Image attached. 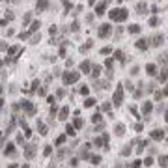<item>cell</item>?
I'll return each instance as SVG.
<instances>
[{"instance_id": "obj_1", "label": "cell", "mask_w": 168, "mask_h": 168, "mask_svg": "<svg viewBox=\"0 0 168 168\" xmlns=\"http://www.w3.org/2000/svg\"><path fill=\"white\" fill-rule=\"evenodd\" d=\"M108 15H110L112 21H125L127 19V11L125 9H112Z\"/></svg>"}, {"instance_id": "obj_2", "label": "cell", "mask_w": 168, "mask_h": 168, "mask_svg": "<svg viewBox=\"0 0 168 168\" xmlns=\"http://www.w3.org/2000/svg\"><path fill=\"white\" fill-rule=\"evenodd\" d=\"M78 77H80V73H77V71H75V73H65V75H63V84H67V86H69V84L77 82Z\"/></svg>"}, {"instance_id": "obj_3", "label": "cell", "mask_w": 168, "mask_h": 168, "mask_svg": "<svg viewBox=\"0 0 168 168\" xmlns=\"http://www.w3.org/2000/svg\"><path fill=\"white\" fill-rule=\"evenodd\" d=\"M121 101H123V88L118 86V90L114 91V105H121Z\"/></svg>"}, {"instance_id": "obj_4", "label": "cell", "mask_w": 168, "mask_h": 168, "mask_svg": "<svg viewBox=\"0 0 168 168\" xmlns=\"http://www.w3.org/2000/svg\"><path fill=\"white\" fill-rule=\"evenodd\" d=\"M21 106H22V108H24V112H26L28 116H32V114H34V112H35L34 105H32L30 101H22V103H21Z\"/></svg>"}, {"instance_id": "obj_5", "label": "cell", "mask_w": 168, "mask_h": 168, "mask_svg": "<svg viewBox=\"0 0 168 168\" xmlns=\"http://www.w3.org/2000/svg\"><path fill=\"white\" fill-rule=\"evenodd\" d=\"M110 32H112V26H108V24H101V28H99V37H106Z\"/></svg>"}, {"instance_id": "obj_6", "label": "cell", "mask_w": 168, "mask_h": 168, "mask_svg": "<svg viewBox=\"0 0 168 168\" xmlns=\"http://www.w3.org/2000/svg\"><path fill=\"white\" fill-rule=\"evenodd\" d=\"M35 149H37V146H34V144H28L26 149H24V155H26V159H32V157H34Z\"/></svg>"}, {"instance_id": "obj_7", "label": "cell", "mask_w": 168, "mask_h": 168, "mask_svg": "<svg viewBox=\"0 0 168 168\" xmlns=\"http://www.w3.org/2000/svg\"><path fill=\"white\" fill-rule=\"evenodd\" d=\"M49 6V0H37V11H45Z\"/></svg>"}, {"instance_id": "obj_8", "label": "cell", "mask_w": 168, "mask_h": 168, "mask_svg": "<svg viewBox=\"0 0 168 168\" xmlns=\"http://www.w3.org/2000/svg\"><path fill=\"white\" fill-rule=\"evenodd\" d=\"M146 71H147V75H151V77H153L155 73H157V65H155V63H147V65H146Z\"/></svg>"}, {"instance_id": "obj_9", "label": "cell", "mask_w": 168, "mask_h": 168, "mask_svg": "<svg viewBox=\"0 0 168 168\" xmlns=\"http://www.w3.org/2000/svg\"><path fill=\"white\" fill-rule=\"evenodd\" d=\"M162 43V35H153V37H151V45H153V47H159V45H161Z\"/></svg>"}, {"instance_id": "obj_10", "label": "cell", "mask_w": 168, "mask_h": 168, "mask_svg": "<svg viewBox=\"0 0 168 168\" xmlns=\"http://www.w3.org/2000/svg\"><path fill=\"white\" fill-rule=\"evenodd\" d=\"M106 4H108L106 0H105V2H101V4L95 7V13H97V15H103V13H105V6H106Z\"/></svg>"}, {"instance_id": "obj_11", "label": "cell", "mask_w": 168, "mask_h": 168, "mask_svg": "<svg viewBox=\"0 0 168 168\" xmlns=\"http://www.w3.org/2000/svg\"><path fill=\"white\" fill-rule=\"evenodd\" d=\"M151 108H153V106H151V103H149V101H146V103H144V106H142V112H144V116H147V114L151 112Z\"/></svg>"}, {"instance_id": "obj_12", "label": "cell", "mask_w": 168, "mask_h": 168, "mask_svg": "<svg viewBox=\"0 0 168 168\" xmlns=\"http://www.w3.org/2000/svg\"><path fill=\"white\" fill-rule=\"evenodd\" d=\"M162 136H164V133H162L161 129H155L153 133H151V138H155V140H161Z\"/></svg>"}, {"instance_id": "obj_13", "label": "cell", "mask_w": 168, "mask_h": 168, "mask_svg": "<svg viewBox=\"0 0 168 168\" xmlns=\"http://www.w3.org/2000/svg\"><path fill=\"white\" fill-rule=\"evenodd\" d=\"M90 67H91L90 62H82L80 63V71H82V73H90Z\"/></svg>"}, {"instance_id": "obj_14", "label": "cell", "mask_w": 168, "mask_h": 168, "mask_svg": "<svg viewBox=\"0 0 168 168\" xmlns=\"http://www.w3.org/2000/svg\"><path fill=\"white\" fill-rule=\"evenodd\" d=\"M4 153H6V155H15V147H13V144H7V147H4Z\"/></svg>"}, {"instance_id": "obj_15", "label": "cell", "mask_w": 168, "mask_h": 168, "mask_svg": "<svg viewBox=\"0 0 168 168\" xmlns=\"http://www.w3.org/2000/svg\"><path fill=\"white\" fill-rule=\"evenodd\" d=\"M136 47H138V49H142V50H146V49H147L146 39H138V41H136Z\"/></svg>"}, {"instance_id": "obj_16", "label": "cell", "mask_w": 168, "mask_h": 168, "mask_svg": "<svg viewBox=\"0 0 168 168\" xmlns=\"http://www.w3.org/2000/svg\"><path fill=\"white\" fill-rule=\"evenodd\" d=\"M67 114H69V110H67V106H63L62 110H60V119H67Z\"/></svg>"}, {"instance_id": "obj_17", "label": "cell", "mask_w": 168, "mask_h": 168, "mask_svg": "<svg viewBox=\"0 0 168 168\" xmlns=\"http://www.w3.org/2000/svg\"><path fill=\"white\" fill-rule=\"evenodd\" d=\"M136 9H138V15H144V13H146V4H144V2H142V4H138V6H136Z\"/></svg>"}, {"instance_id": "obj_18", "label": "cell", "mask_w": 168, "mask_h": 168, "mask_svg": "<svg viewBox=\"0 0 168 168\" xmlns=\"http://www.w3.org/2000/svg\"><path fill=\"white\" fill-rule=\"evenodd\" d=\"M123 133H125V127L121 125V123H119V125H116V134H118V136H121Z\"/></svg>"}, {"instance_id": "obj_19", "label": "cell", "mask_w": 168, "mask_h": 168, "mask_svg": "<svg viewBox=\"0 0 168 168\" xmlns=\"http://www.w3.org/2000/svg\"><path fill=\"white\" fill-rule=\"evenodd\" d=\"M166 78H168V69H162V73L159 75V80L162 82V80H166Z\"/></svg>"}, {"instance_id": "obj_20", "label": "cell", "mask_w": 168, "mask_h": 168, "mask_svg": "<svg viewBox=\"0 0 168 168\" xmlns=\"http://www.w3.org/2000/svg\"><path fill=\"white\" fill-rule=\"evenodd\" d=\"M91 71H93V73H91V77L95 78V77H99V73H101V67H99V65H95V67H93Z\"/></svg>"}, {"instance_id": "obj_21", "label": "cell", "mask_w": 168, "mask_h": 168, "mask_svg": "<svg viewBox=\"0 0 168 168\" xmlns=\"http://www.w3.org/2000/svg\"><path fill=\"white\" fill-rule=\"evenodd\" d=\"M88 149H90V146H84V149H80V157H82V159L88 157Z\"/></svg>"}, {"instance_id": "obj_22", "label": "cell", "mask_w": 168, "mask_h": 168, "mask_svg": "<svg viewBox=\"0 0 168 168\" xmlns=\"http://www.w3.org/2000/svg\"><path fill=\"white\" fill-rule=\"evenodd\" d=\"M129 32H131V34H138V32H140V26H138V24H133V26L129 28Z\"/></svg>"}, {"instance_id": "obj_23", "label": "cell", "mask_w": 168, "mask_h": 168, "mask_svg": "<svg viewBox=\"0 0 168 168\" xmlns=\"http://www.w3.org/2000/svg\"><path fill=\"white\" fill-rule=\"evenodd\" d=\"M93 105H95V99H91V97H88L86 103H84V106H93Z\"/></svg>"}, {"instance_id": "obj_24", "label": "cell", "mask_w": 168, "mask_h": 168, "mask_svg": "<svg viewBox=\"0 0 168 168\" xmlns=\"http://www.w3.org/2000/svg\"><path fill=\"white\" fill-rule=\"evenodd\" d=\"M91 121H93V123H97V121H101V114H93V116H91Z\"/></svg>"}, {"instance_id": "obj_25", "label": "cell", "mask_w": 168, "mask_h": 168, "mask_svg": "<svg viewBox=\"0 0 168 168\" xmlns=\"http://www.w3.org/2000/svg\"><path fill=\"white\" fill-rule=\"evenodd\" d=\"M63 142H65V134H62V136L56 138V146H60V144H63Z\"/></svg>"}, {"instance_id": "obj_26", "label": "cell", "mask_w": 168, "mask_h": 168, "mask_svg": "<svg viewBox=\"0 0 168 168\" xmlns=\"http://www.w3.org/2000/svg\"><path fill=\"white\" fill-rule=\"evenodd\" d=\"M99 162H101V157H99V155H93V157H91V164H99Z\"/></svg>"}, {"instance_id": "obj_27", "label": "cell", "mask_w": 168, "mask_h": 168, "mask_svg": "<svg viewBox=\"0 0 168 168\" xmlns=\"http://www.w3.org/2000/svg\"><path fill=\"white\" fill-rule=\"evenodd\" d=\"M39 28V21H35V22H32V26H30V32H35Z\"/></svg>"}, {"instance_id": "obj_28", "label": "cell", "mask_w": 168, "mask_h": 168, "mask_svg": "<svg viewBox=\"0 0 168 168\" xmlns=\"http://www.w3.org/2000/svg\"><path fill=\"white\" fill-rule=\"evenodd\" d=\"M82 125H84V121H82L80 118H77V119H75V127H77V129H80Z\"/></svg>"}, {"instance_id": "obj_29", "label": "cell", "mask_w": 168, "mask_h": 168, "mask_svg": "<svg viewBox=\"0 0 168 168\" xmlns=\"http://www.w3.org/2000/svg\"><path fill=\"white\" fill-rule=\"evenodd\" d=\"M159 164H161V166H166L168 164V157H161V159H159Z\"/></svg>"}, {"instance_id": "obj_30", "label": "cell", "mask_w": 168, "mask_h": 168, "mask_svg": "<svg viewBox=\"0 0 168 168\" xmlns=\"http://www.w3.org/2000/svg\"><path fill=\"white\" fill-rule=\"evenodd\" d=\"M19 49H21V47H11V49L7 50V54L11 56V54H15V52H19Z\"/></svg>"}, {"instance_id": "obj_31", "label": "cell", "mask_w": 168, "mask_h": 168, "mask_svg": "<svg viewBox=\"0 0 168 168\" xmlns=\"http://www.w3.org/2000/svg\"><path fill=\"white\" fill-rule=\"evenodd\" d=\"M65 133L73 136V134H75V129H73V127H71V125H67V127H65Z\"/></svg>"}, {"instance_id": "obj_32", "label": "cell", "mask_w": 168, "mask_h": 168, "mask_svg": "<svg viewBox=\"0 0 168 168\" xmlns=\"http://www.w3.org/2000/svg\"><path fill=\"white\" fill-rule=\"evenodd\" d=\"M129 153H131V147H129V146L121 149V155H129Z\"/></svg>"}, {"instance_id": "obj_33", "label": "cell", "mask_w": 168, "mask_h": 168, "mask_svg": "<svg viewBox=\"0 0 168 168\" xmlns=\"http://www.w3.org/2000/svg\"><path fill=\"white\" fill-rule=\"evenodd\" d=\"M144 164H146V166H151V164H153V159H151V157H147L146 161H144Z\"/></svg>"}, {"instance_id": "obj_34", "label": "cell", "mask_w": 168, "mask_h": 168, "mask_svg": "<svg viewBox=\"0 0 168 168\" xmlns=\"http://www.w3.org/2000/svg\"><path fill=\"white\" fill-rule=\"evenodd\" d=\"M39 133H41V134H47V127L41 125V123H39Z\"/></svg>"}, {"instance_id": "obj_35", "label": "cell", "mask_w": 168, "mask_h": 168, "mask_svg": "<svg viewBox=\"0 0 168 168\" xmlns=\"http://www.w3.org/2000/svg\"><path fill=\"white\" fill-rule=\"evenodd\" d=\"M50 151H52V147H50V146H47L45 149H43V155H50Z\"/></svg>"}, {"instance_id": "obj_36", "label": "cell", "mask_w": 168, "mask_h": 168, "mask_svg": "<svg viewBox=\"0 0 168 168\" xmlns=\"http://www.w3.org/2000/svg\"><path fill=\"white\" fill-rule=\"evenodd\" d=\"M90 47H91V41H88V43H86V45H84V47H82L80 50H82V52H86V50L90 49Z\"/></svg>"}, {"instance_id": "obj_37", "label": "cell", "mask_w": 168, "mask_h": 168, "mask_svg": "<svg viewBox=\"0 0 168 168\" xmlns=\"http://www.w3.org/2000/svg\"><path fill=\"white\" fill-rule=\"evenodd\" d=\"M30 19H32V13H26V15H24V24H26V22H30Z\"/></svg>"}, {"instance_id": "obj_38", "label": "cell", "mask_w": 168, "mask_h": 168, "mask_svg": "<svg viewBox=\"0 0 168 168\" xmlns=\"http://www.w3.org/2000/svg\"><path fill=\"white\" fill-rule=\"evenodd\" d=\"M108 52H112V49H110V47H105V49L101 50V54H108Z\"/></svg>"}, {"instance_id": "obj_39", "label": "cell", "mask_w": 168, "mask_h": 168, "mask_svg": "<svg viewBox=\"0 0 168 168\" xmlns=\"http://www.w3.org/2000/svg\"><path fill=\"white\" fill-rule=\"evenodd\" d=\"M157 22H159V21H157V19H155V17H153V19L149 21V26H157Z\"/></svg>"}, {"instance_id": "obj_40", "label": "cell", "mask_w": 168, "mask_h": 168, "mask_svg": "<svg viewBox=\"0 0 168 168\" xmlns=\"http://www.w3.org/2000/svg\"><path fill=\"white\" fill-rule=\"evenodd\" d=\"M56 93H58V97H63V95H65V90H58Z\"/></svg>"}, {"instance_id": "obj_41", "label": "cell", "mask_w": 168, "mask_h": 168, "mask_svg": "<svg viewBox=\"0 0 168 168\" xmlns=\"http://www.w3.org/2000/svg\"><path fill=\"white\" fill-rule=\"evenodd\" d=\"M78 91H80L82 95H88V88H80V90H78Z\"/></svg>"}, {"instance_id": "obj_42", "label": "cell", "mask_w": 168, "mask_h": 168, "mask_svg": "<svg viewBox=\"0 0 168 168\" xmlns=\"http://www.w3.org/2000/svg\"><path fill=\"white\" fill-rule=\"evenodd\" d=\"M105 65H106V67H112V60H110V58H108V60L105 62Z\"/></svg>"}, {"instance_id": "obj_43", "label": "cell", "mask_w": 168, "mask_h": 168, "mask_svg": "<svg viewBox=\"0 0 168 168\" xmlns=\"http://www.w3.org/2000/svg\"><path fill=\"white\" fill-rule=\"evenodd\" d=\"M49 32H50V35L56 34V26H50V28H49Z\"/></svg>"}, {"instance_id": "obj_44", "label": "cell", "mask_w": 168, "mask_h": 168, "mask_svg": "<svg viewBox=\"0 0 168 168\" xmlns=\"http://www.w3.org/2000/svg\"><path fill=\"white\" fill-rule=\"evenodd\" d=\"M88 2H90V4H95V2H97V0H88Z\"/></svg>"}, {"instance_id": "obj_45", "label": "cell", "mask_w": 168, "mask_h": 168, "mask_svg": "<svg viewBox=\"0 0 168 168\" xmlns=\"http://www.w3.org/2000/svg\"><path fill=\"white\" fill-rule=\"evenodd\" d=\"M164 95H168V88H166V90H164Z\"/></svg>"}]
</instances>
